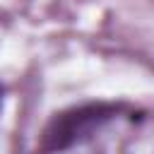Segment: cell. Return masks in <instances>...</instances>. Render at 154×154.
Here are the masks:
<instances>
[{"instance_id":"cell-2","label":"cell","mask_w":154,"mask_h":154,"mask_svg":"<svg viewBox=\"0 0 154 154\" xmlns=\"http://www.w3.org/2000/svg\"><path fill=\"white\" fill-rule=\"evenodd\" d=\"M0 94H2V87H0Z\"/></svg>"},{"instance_id":"cell-1","label":"cell","mask_w":154,"mask_h":154,"mask_svg":"<svg viewBox=\"0 0 154 154\" xmlns=\"http://www.w3.org/2000/svg\"><path fill=\"white\" fill-rule=\"evenodd\" d=\"M123 111H125V103L89 101V103H79L55 113L41 135L38 154H60L72 149L75 144L89 140L108 120L118 118Z\"/></svg>"}]
</instances>
